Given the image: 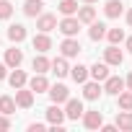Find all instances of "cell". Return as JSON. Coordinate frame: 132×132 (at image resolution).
Wrapping results in <instances>:
<instances>
[{"mask_svg": "<svg viewBox=\"0 0 132 132\" xmlns=\"http://www.w3.org/2000/svg\"><path fill=\"white\" fill-rule=\"evenodd\" d=\"M78 29H80V21H78V18H73V16H65V18L60 21V31H62L65 36H75V34H78Z\"/></svg>", "mask_w": 132, "mask_h": 132, "instance_id": "1", "label": "cell"}, {"mask_svg": "<svg viewBox=\"0 0 132 132\" xmlns=\"http://www.w3.org/2000/svg\"><path fill=\"white\" fill-rule=\"evenodd\" d=\"M60 49H62V57H78V52H80V42L73 39V36H68V39L60 44Z\"/></svg>", "mask_w": 132, "mask_h": 132, "instance_id": "2", "label": "cell"}, {"mask_svg": "<svg viewBox=\"0 0 132 132\" xmlns=\"http://www.w3.org/2000/svg\"><path fill=\"white\" fill-rule=\"evenodd\" d=\"M104 60H106V65H122L124 54H122V49H117V44H111L104 49Z\"/></svg>", "mask_w": 132, "mask_h": 132, "instance_id": "3", "label": "cell"}, {"mask_svg": "<svg viewBox=\"0 0 132 132\" xmlns=\"http://www.w3.org/2000/svg\"><path fill=\"white\" fill-rule=\"evenodd\" d=\"M83 124L88 129H98L104 124V114L101 111H83Z\"/></svg>", "mask_w": 132, "mask_h": 132, "instance_id": "4", "label": "cell"}, {"mask_svg": "<svg viewBox=\"0 0 132 132\" xmlns=\"http://www.w3.org/2000/svg\"><path fill=\"white\" fill-rule=\"evenodd\" d=\"M49 96H52V101H54V104H62V101H68V98H70V91H68V86L54 83V86L49 88Z\"/></svg>", "mask_w": 132, "mask_h": 132, "instance_id": "5", "label": "cell"}, {"mask_svg": "<svg viewBox=\"0 0 132 132\" xmlns=\"http://www.w3.org/2000/svg\"><path fill=\"white\" fill-rule=\"evenodd\" d=\"M83 117V104L78 98H68V109H65V119H80Z\"/></svg>", "mask_w": 132, "mask_h": 132, "instance_id": "6", "label": "cell"}, {"mask_svg": "<svg viewBox=\"0 0 132 132\" xmlns=\"http://www.w3.org/2000/svg\"><path fill=\"white\" fill-rule=\"evenodd\" d=\"M31 104H34V91H23V86H21V88H16V106L29 109Z\"/></svg>", "mask_w": 132, "mask_h": 132, "instance_id": "7", "label": "cell"}, {"mask_svg": "<svg viewBox=\"0 0 132 132\" xmlns=\"http://www.w3.org/2000/svg\"><path fill=\"white\" fill-rule=\"evenodd\" d=\"M36 29H39V31H44V34H49L52 29H57V18H54L52 13H44V16H39Z\"/></svg>", "mask_w": 132, "mask_h": 132, "instance_id": "8", "label": "cell"}, {"mask_svg": "<svg viewBox=\"0 0 132 132\" xmlns=\"http://www.w3.org/2000/svg\"><path fill=\"white\" fill-rule=\"evenodd\" d=\"M29 86H31V91H34V93H44V91H49V80L44 78V73H36V75L31 78V83H29Z\"/></svg>", "mask_w": 132, "mask_h": 132, "instance_id": "9", "label": "cell"}, {"mask_svg": "<svg viewBox=\"0 0 132 132\" xmlns=\"http://www.w3.org/2000/svg\"><path fill=\"white\" fill-rule=\"evenodd\" d=\"M21 62H23V52L18 47H13V49L5 52V65H8V68H18Z\"/></svg>", "mask_w": 132, "mask_h": 132, "instance_id": "10", "label": "cell"}, {"mask_svg": "<svg viewBox=\"0 0 132 132\" xmlns=\"http://www.w3.org/2000/svg\"><path fill=\"white\" fill-rule=\"evenodd\" d=\"M49 68H52V73L57 75V78H65L70 73V68H68V62H65V57H57V60H52L49 62Z\"/></svg>", "mask_w": 132, "mask_h": 132, "instance_id": "11", "label": "cell"}, {"mask_svg": "<svg viewBox=\"0 0 132 132\" xmlns=\"http://www.w3.org/2000/svg\"><path fill=\"white\" fill-rule=\"evenodd\" d=\"M47 119H49L52 124H60V127H62V122H65V111L60 109V104H52V106L47 109Z\"/></svg>", "mask_w": 132, "mask_h": 132, "instance_id": "12", "label": "cell"}, {"mask_svg": "<svg viewBox=\"0 0 132 132\" xmlns=\"http://www.w3.org/2000/svg\"><path fill=\"white\" fill-rule=\"evenodd\" d=\"M42 8H44L42 0H26V3H23V13H26L29 18H36V16L42 13Z\"/></svg>", "mask_w": 132, "mask_h": 132, "instance_id": "13", "label": "cell"}, {"mask_svg": "<svg viewBox=\"0 0 132 132\" xmlns=\"http://www.w3.org/2000/svg\"><path fill=\"white\" fill-rule=\"evenodd\" d=\"M31 44H34V49H36V52H47V49H52V39H49L44 31H42V34H36Z\"/></svg>", "mask_w": 132, "mask_h": 132, "instance_id": "14", "label": "cell"}, {"mask_svg": "<svg viewBox=\"0 0 132 132\" xmlns=\"http://www.w3.org/2000/svg\"><path fill=\"white\" fill-rule=\"evenodd\" d=\"M122 88H124V80H122V78H117V75H109V78H106V86H104L106 93H114V96H117Z\"/></svg>", "mask_w": 132, "mask_h": 132, "instance_id": "15", "label": "cell"}, {"mask_svg": "<svg viewBox=\"0 0 132 132\" xmlns=\"http://www.w3.org/2000/svg\"><path fill=\"white\" fill-rule=\"evenodd\" d=\"M117 129H124V132H129L132 129V111H119L117 114Z\"/></svg>", "mask_w": 132, "mask_h": 132, "instance_id": "16", "label": "cell"}, {"mask_svg": "<svg viewBox=\"0 0 132 132\" xmlns=\"http://www.w3.org/2000/svg\"><path fill=\"white\" fill-rule=\"evenodd\" d=\"M91 75H93V80H106L109 78V65L106 62H96L91 68Z\"/></svg>", "mask_w": 132, "mask_h": 132, "instance_id": "17", "label": "cell"}, {"mask_svg": "<svg viewBox=\"0 0 132 132\" xmlns=\"http://www.w3.org/2000/svg\"><path fill=\"white\" fill-rule=\"evenodd\" d=\"M122 0H106V5H104V13L109 16V18H117L119 13H122Z\"/></svg>", "mask_w": 132, "mask_h": 132, "instance_id": "18", "label": "cell"}, {"mask_svg": "<svg viewBox=\"0 0 132 132\" xmlns=\"http://www.w3.org/2000/svg\"><path fill=\"white\" fill-rule=\"evenodd\" d=\"M78 21H80V23H91V21H96V8H91V5L78 8Z\"/></svg>", "mask_w": 132, "mask_h": 132, "instance_id": "19", "label": "cell"}, {"mask_svg": "<svg viewBox=\"0 0 132 132\" xmlns=\"http://www.w3.org/2000/svg\"><path fill=\"white\" fill-rule=\"evenodd\" d=\"M8 39H11V42H23V39H26V26L13 23V26L8 29Z\"/></svg>", "mask_w": 132, "mask_h": 132, "instance_id": "20", "label": "cell"}, {"mask_svg": "<svg viewBox=\"0 0 132 132\" xmlns=\"http://www.w3.org/2000/svg\"><path fill=\"white\" fill-rule=\"evenodd\" d=\"M101 91H104V88L98 86V80H96V83H86V88H83V96H86L88 101H96V98L101 96Z\"/></svg>", "mask_w": 132, "mask_h": 132, "instance_id": "21", "label": "cell"}, {"mask_svg": "<svg viewBox=\"0 0 132 132\" xmlns=\"http://www.w3.org/2000/svg\"><path fill=\"white\" fill-rule=\"evenodd\" d=\"M88 36H91L93 42L104 39V36H106V26H104V23H96V21H91V31H88Z\"/></svg>", "mask_w": 132, "mask_h": 132, "instance_id": "22", "label": "cell"}, {"mask_svg": "<svg viewBox=\"0 0 132 132\" xmlns=\"http://www.w3.org/2000/svg\"><path fill=\"white\" fill-rule=\"evenodd\" d=\"M16 111V101L11 98V96H0V114H13Z\"/></svg>", "mask_w": 132, "mask_h": 132, "instance_id": "23", "label": "cell"}, {"mask_svg": "<svg viewBox=\"0 0 132 132\" xmlns=\"http://www.w3.org/2000/svg\"><path fill=\"white\" fill-rule=\"evenodd\" d=\"M70 75H73L75 83H86V78H88V68H86V65H75V68L70 70Z\"/></svg>", "mask_w": 132, "mask_h": 132, "instance_id": "24", "label": "cell"}, {"mask_svg": "<svg viewBox=\"0 0 132 132\" xmlns=\"http://www.w3.org/2000/svg\"><path fill=\"white\" fill-rule=\"evenodd\" d=\"M8 80H11V86H13V88H21V86H26V73L16 68V70L11 73V78H8Z\"/></svg>", "mask_w": 132, "mask_h": 132, "instance_id": "25", "label": "cell"}, {"mask_svg": "<svg viewBox=\"0 0 132 132\" xmlns=\"http://www.w3.org/2000/svg\"><path fill=\"white\" fill-rule=\"evenodd\" d=\"M31 68H34L36 73H47V70H49V60L44 57V52H42L39 57H34V62H31Z\"/></svg>", "mask_w": 132, "mask_h": 132, "instance_id": "26", "label": "cell"}, {"mask_svg": "<svg viewBox=\"0 0 132 132\" xmlns=\"http://www.w3.org/2000/svg\"><path fill=\"white\" fill-rule=\"evenodd\" d=\"M60 13H62V16L78 13V3H75V0H62V3H60Z\"/></svg>", "mask_w": 132, "mask_h": 132, "instance_id": "27", "label": "cell"}, {"mask_svg": "<svg viewBox=\"0 0 132 132\" xmlns=\"http://www.w3.org/2000/svg\"><path fill=\"white\" fill-rule=\"evenodd\" d=\"M117 96H119V109L132 111V91H127V93H117Z\"/></svg>", "mask_w": 132, "mask_h": 132, "instance_id": "28", "label": "cell"}, {"mask_svg": "<svg viewBox=\"0 0 132 132\" xmlns=\"http://www.w3.org/2000/svg\"><path fill=\"white\" fill-rule=\"evenodd\" d=\"M11 13H13V5L8 3V0H0V21L11 18Z\"/></svg>", "mask_w": 132, "mask_h": 132, "instance_id": "29", "label": "cell"}, {"mask_svg": "<svg viewBox=\"0 0 132 132\" xmlns=\"http://www.w3.org/2000/svg\"><path fill=\"white\" fill-rule=\"evenodd\" d=\"M106 36H109V42H111V44L124 42V31H122V29H111V31H106Z\"/></svg>", "mask_w": 132, "mask_h": 132, "instance_id": "30", "label": "cell"}, {"mask_svg": "<svg viewBox=\"0 0 132 132\" xmlns=\"http://www.w3.org/2000/svg\"><path fill=\"white\" fill-rule=\"evenodd\" d=\"M3 129H11V122H8V114H3L0 117V132Z\"/></svg>", "mask_w": 132, "mask_h": 132, "instance_id": "31", "label": "cell"}, {"mask_svg": "<svg viewBox=\"0 0 132 132\" xmlns=\"http://www.w3.org/2000/svg\"><path fill=\"white\" fill-rule=\"evenodd\" d=\"M42 129H44V124H36V122L29 124V132H42Z\"/></svg>", "mask_w": 132, "mask_h": 132, "instance_id": "32", "label": "cell"}, {"mask_svg": "<svg viewBox=\"0 0 132 132\" xmlns=\"http://www.w3.org/2000/svg\"><path fill=\"white\" fill-rule=\"evenodd\" d=\"M5 78V65H0V80Z\"/></svg>", "mask_w": 132, "mask_h": 132, "instance_id": "33", "label": "cell"}, {"mask_svg": "<svg viewBox=\"0 0 132 132\" xmlns=\"http://www.w3.org/2000/svg\"><path fill=\"white\" fill-rule=\"evenodd\" d=\"M127 49H129V52H132V36H129V39H127Z\"/></svg>", "mask_w": 132, "mask_h": 132, "instance_id": "34", "label": "cell"}, {"mask_svg": "<svg viewBox=\"0 0 132 132\" xmlns=\"http://www.w3.org/2000/svg\"><path fill=\"white\" fill-rule=\"evenodd\" d=\"M127 86H129V91H132V73H129V78H127Z\"/></svg>", "mask_w": 132, "mask_h": 132, "instance_id": "35", "label": "cell"}, {"mask_svg": "<svg viewBox=\"0 0 132 132\" xmlns=\"http://www.w3.org/2000/svg\"><path fill=\"white\" fill-rule=\"evenodd\" d=\"M127 23H129V26H132V11H129V13H127Z\"/></svg>", "mask_w": 132, "mask_h": 132, "instance_id": "36", "label": "cell"}, {"mask_svg": "<svg viewBox=\"0 0 132 132\" xmlns=\"http://www.w3.org/2000/svg\"><path fill=\"white\" fill-rule=\"evenodd\" d=\"M86 3H96V0H86Z\"/></svg>", "mask_w": 132, "mask_h": 132, "instance_id": "37", "label": "cell"}]
</instances>
